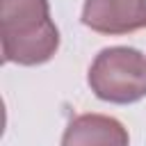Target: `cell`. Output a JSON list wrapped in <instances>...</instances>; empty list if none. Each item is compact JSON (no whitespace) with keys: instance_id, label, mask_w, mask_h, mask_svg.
<instances>
[{"instance_id":"cell-4","label":"cell","mask_w":146,"mask_h":146,"mask_svg":"<svg viewBox=\"0 0 146 146\" xmlns=\"http://www.w3.org/2000/svg\"><path fill=\"white\" fill-rule=\"evenodd\" d=\"M62 146H130V135L114 116L80 114L66 125Z\"/></svg>"},{"instance_id":"cell-2","label":"cell","mask_w":146,"mask_h":146,"mask_svg":"<svg viewBox=\"0 0 146 146\" xmlns=\"http://www.w3.org/2000/svg\"><path fill=\"white\" fill-rule=\"evenodd\" d=\"M87 82L105 103H137L146 96V55L130 46L103 48L89 66Z\"/></svg>"},{"instance_id":"cell-3","label":"cell","mask_w":146,"mask_h":146,"mask_svg":"<svg viewBox=\"0 0 146 146\" xmlns=\"http://www.w3.org/2000/svg\"><path fill=\"white\" fill-rule=\"evenodd\" d=\"M82 23L98 34H130L146 27V0H84Z\"/></svg>"},{"instance_id":"cell-1","label":"cell","mask_w":146,"mask_h":146,"mask_svg":"<svg viewBox=\"0 0 146 146\" xmlns=\"http://www.w3.org/2000/svg\"><path fill=\"white\" fill-rule=\"evenodd\" d=\"M0 43L7 64L39 66L59 48L48 0H0Z\"/></svg>"}]
</instances>
